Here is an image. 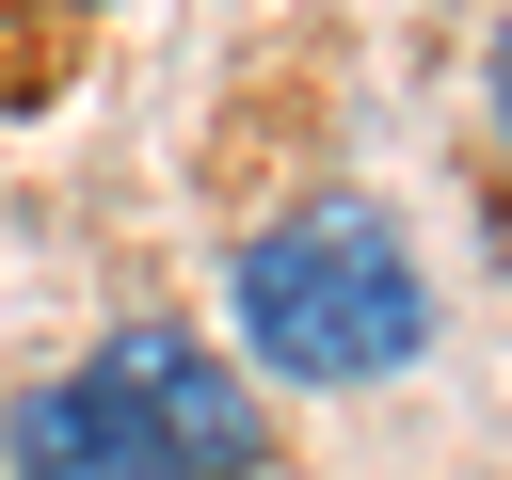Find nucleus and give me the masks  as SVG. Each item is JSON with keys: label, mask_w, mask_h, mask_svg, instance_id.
<instances>
[{"label": "nucleus", "mask_w": 512, "mask_h": 480, "mask_svg": "<svg viewBox=\"0 0 512 480\" xmlns=\"http://www.w3.org/2000/svg\"><path fill=\"white\" fill-rule=\"evenodd\" d=\"M224 288H240V336H256L272 384H368V368H400V352L432 336L416 240H400L368 192H320V208L256 224Z\"/></svg>", "instance_id": "obj_1"}, {"label": "nucleus", "mask_w": 512, "mask_h": 480, "mask_svg": "<svg viewBox=\"0 0 512 480\" xmlns=\"http://www.w3.org/2000/svg\"><path fill=\"white\" fill-rule=\"evenodd\" d=\"M96 368H112V384L160 416V448H176L192 480H256V448H272V400H256L224 352H192V336H160V320H144V336H112Z\"/></svg>", "instance_id": "obj_2"}, {"label": "nucleus", "mask_w": 512, "mask_h": 480, "mask_svg": "<svg viewBox=\"0 0 512 480\" xmlns=\"http://www.w3.org/2000/svg\"><path fill=\"white\" fill-rule=\"evenodd\" d=\"M16 480H192V464L160 448V416L112 368H64V384L16 400Z\"/></svg>", "instance_id": "obj_3"}, {"label": "nucleus", "mask_w": 512, "mask_h": 480, "mask_svg": "<svg viewBox=\"0 0 512 480\" xmlns=\"http://www.w3.org/2000/svg\"><path fill=\"white\" fill-rule=\"evenodd\" d=\"M496 128H512V32H496Z\"/></svg>", "instance_id": "obj_4"}]
</instances>
